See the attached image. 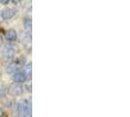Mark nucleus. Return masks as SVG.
Masks as SVG:
<instances>
[{
    "label": "nucleus",
    "mask_w": 130,
    "mask_h": 117,
    "mask_svg": "<svg viewBox=\"0 0 130 117\" xmlns=\"http://www.w3.org/2000/svg\"><path fill=\"white\" fill-rule=\"evenodd\" d=\"M17 112L20 116H31V104L28 100H22L17 105Z\"/></svg>",
    "instance_id": "nucleus-1"
},
{
    "label": "nucleus",
    "mask_w": 130,
    "mask_h": 117,
    "mask_svg": "<svg viewBox=\"0 0 130 117\" xmlns=\"http://www.w3.org/2000/svg\"><path fill=\"white\" fill-rule=\"evenodd\" d=\"M24 92V87L20 83H14L11 84L8 88V94L12 97H18L21 96Z\"/></svg>",
    "instance_id": "nucleus-2"
},
{
    "label": "nucleus",
    "mask_w": 130,
    "mask_h": 117,
    "mask_svg": "<svg viewBox=\"0 0 130 117\" xmlns=\"http://www.w3.org/2000/svg\"><path fill=\"white\" fill-rule=\"evenodd\" d=\"M13 79L16 83H20V84H22V83H24V82H26V81L27 76H26V73L24 72V70L22 71V70H20L19 69L18 71H16L15 73H14Z\"/></svg>",
    "instance_id": "nucleus-3"
},
{
    "label": "nucleus",
    "mask_w": 130,
    "mask_h": 117,
    "mask_svg": "<svg viewBox=\"0 0 130 117\" xmlns=\"http://www.w3.org/2000/svg\"><path fill=\"white\" fill-rule=\"evenodd\" d=\"M4 58L7 61H11L13 60L15 57V54H16V49L13 46H7L6 48L4 49Z\"/></svg>",
    "instance_id": "nucleus-4"
},
{
    "label": "nucleus",
    "mask_w": 130,
    "mask_h": 117,
    "mask_svg": "<svg viewBox=\"0 0 130 117\" xmlns=\"http://www.w3.org/2000/svg\"><path fill=\"white\" fill-rule=\"evenodd\" d=\"M16 13H17L16 9H13V8H5L1 12V15H2L3 19H12L13 17H15Z\"/></svg>",
    "instance_id": "nucleus-5"
},
{
    "label": "nucleus",
    "mask_w": 130,
    "mask_h": 117,
    "mask_svg": "<svg viewBox=\"0 0 130 117\" xmlns=\"http://www.w3.org/2000/svg\"><path fill=\"white\" fill-rule=\"evenodd\" d=\"M22 42H23L24 47L26 48V50H27V52H30V50H31V38H30V36H28L27 33L25 37H23Z\"/></svg>",
    "instance_id": "nucleus-6"
},
{
    "label": "nucleus",
    "mask_w": 130,
    "mask_h": 117,
    "mask_svg": "<svg viewBox=\"0 0 130 117\" xmlns=\"http://www.w3.org/2000/svg\"><path fill=\"white\" fill-rule=\"evenodd\" d=\"M17 37H18V34L16 32V30H14V29H9V30H7L6 32H5V38L8 41L13 42V41H15L17 39Z\"/></svg>",
    "instance_id": "nucleus-7"
},
{
    "label": "nucleus",
    "mask_w": 130,
    "mask_h": 117,
    "mask_svg": "<svg viewBox=\"0 0 130 117\" xmlns=\"http://www.w3.org/2000/svg\"><path fill=\"white\" fill-rule=\"evenodd\" d=\"M24 26H25V30L27 34H30L32 30V21L30 18H26L24 21Z\"/></svg>",
    "instance_id": "nucleus-8"
},
{
    "label": "nucleus",
    "mask_w": 130,
    "mask_h": 117,
    "mask_svg": "<svg viewBox=\"0 0 130 117\" xmlns=\"http://www.w3.org/2000/svg\"><path fill=\"white\" fill-rule=\"evenodd\" d=\"M19 69H20L19 65H17L15 62H13V63H11V64L8 65V66L6 67V72L8 74H14L15 72L18 71Z\"/></svg>",
    "instance_id": "nucleus-9"
},
{
    "label": "nucleus",
    "mask_w": 130,
    "mask_h": 117,
    "mask_svg": "<svg viewBox=\"0 0 130 117\" xmlns=\"http://www.w3.org/2000/svg\"><path fill=\"white\" fill-rule=\"evenodd\" d=\"M25 69H24V72L26 74L27 77H31V74H32V64L29 62L28 64H26L24 65Z\"/></svg>",
    "instance_id": "nucleus-10"
},
{
    "label": "nucleus",
    "mask_w": 130,
    "mask_h": 117,
    "mask_svg": "<svg viewBox=\"0 0 130 117\" xmlns=\"http://www.w3.org/2000/svg\"><path fill=\"white\" fill-rule=\"evenodd\" d=\"M15 63L19 65V67L21 68V67H23L24 65H26V60H25V58H24V57H21V58H17V60L15 61Z\"/></svg>",
    "instance_id": "nucleus-11"
},
{
    "label": "nucleus",
    "mask_w": 130,
    "mask_h": 117,
    "mask_svg": "<svg viewBox=\"0 0 130 117\" xmlns=\"http://www.w3.org/2000/svg\"><path fill=\"white\" fill-rule=\"evenodd\" d=\"M11 1H12V3L15 4V5H19L20 3L22 2V0H11Z\"/></svg>",
    "instance_id": "nucleus-12"
},
{
    "label": "nucleus",
    "mask_w": 130,
    "mask_h": 117,
    "mask_svg": "<svg viewBox=\"0 0 130 117\" xmlns=\"http://www.w3.org/2000/svg\"><path fill=\"white\" fill-rule=\"evenodd\" d=\"M2 116H5V110L0 107V117H2Z\"/></svg>",
    "instance_id": "nucleus-13"
},
{
    "label": "nucleus",
    "mask_w": 130,
    "mask_h": 117,
    "mask_svg": "<svg viewBox=\"0 0 130 117\" xmlns=\"http://www.w3.org/2000/svg\"><path fill=\"white\" fill-rule=\"evenodd\" d=\"M10 0H0V2H1V4H4V5H6L7 3L9 2Z\"/></svg>",
    "instance_id": "nucleus-14"
},
{
    "label": "nucleus",
    "mask_w": 130,
    "mask_h": 117,
    "mask_svg": "<svg viewBox=\"0 0 130 117\" xmlns=\"http://www.w3.org/2000/svg\"><path fill=\"white\" fill-rule=\"evenodd\" d=\"M26 89H27V91L31 92V84H29V86L26 85Z\"/></svg>",
    "instance_id": "nucleus-15"
},
{
    "label": "nucleus",
    "mask_w": 130,
    "mask_h": 117,
    "mask_svg": "<svg viewBox=\"0 0 130 117\" xmlns=\"http://www.w3.org/2000/svg\"><path fill=\"white\" fill-rule=\"evenodd\" d=\"M2 44H3V39H2V37L0 36V47L2 46Z\"/></svg>",
    "instance_id": "nucleus-16"
},
{
    "label": "nucleus",
    "mask_w": 130,
    "mask_h": 117,
    "mask_svg": "<svg viewBox=\"0 0 130 117\" xmlns=\"http://www.w3.org/2000/svg\"><path fill=\"white\" fill-rule=\"evenodd\" d=\"M3 19V18H2V15H1V12H0V22Z\"/></svg>",
    "instance_id": "nucleus-17"
}]
</instances>
